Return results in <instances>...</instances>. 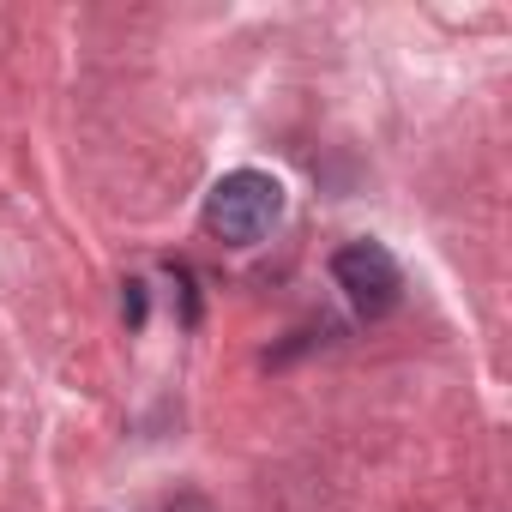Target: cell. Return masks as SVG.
I'll list each match as a JSON object with an SVG mask.
<instances>
[{"label": "cell", "mask_w": 512, "mask_h": 512, "mask_svg": "<svg viewBox=\"0 0 512 512\" xmlns=\"http://www.w3.org/2000/svg\"><path fill=\"white\" fill-rule=\"evenodd\" d=\"M278 217H284V187L278 175L260 169H235L205 193V229L229 247H253L260 235H272Z\"/></svg>", "instance_id": "obj_1"}, {"label": "cell", "mask_w": 512, "mask_h": 512, "mask_svg": "<svg viewBox=\"0 0 512 512\" xmlns=\"http://www.w3.org/2000/svg\"><path fill=\"white\" fill-rule=\"evenodd\" d=\"M332 278H338V290H344L368 320L392 314V308H398V290H404L398 260H392L380 241H350V247H338V253H332Z\"/></svg>", "instance_id": "obj_2"}]
</instances>
